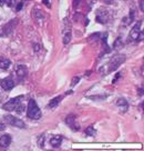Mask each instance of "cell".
Instances as JSON below:
<instances>
[{
    "mask_svg": "<svg viewBox=\"0 0 144 151\" xmlns=\"http://www.w3.org/2000/svg\"><path fill=\"white\" fill-rule=\"evenodd\" d=\"M116 106L121 109L122 112H125L128 110V102H126L125 99H119L116 101Z\"/></svg>",
    "mask_w": 144,
    "mask_h": 151,
    "instance_id": "obj_12",
    "label": "cell"
},
{
    "mask_svg": "<svg viewBox=\"0 0 144 151\" xmlns=\"http://www.w3.org/2000/svg\"><path fill=\"white\" fill-rule=\"evenodd\" d=\"M62 98H63V96H58V97H56V98H53L52 100H50V102H49V104H48V107H49V108H54V107H57V106L59 104V102L62 100Z\"/></svg>",
    "mask_w": 144,
    "mask_h": 151,
    "instance_id": "obj_14",
    "label": "cell"
},
{
    "mask_svg": "<svg viewBox=\"0 0 144 151\" xmlns=\"http://www.w3.org/2000/svg\"><path fill=\"white\" fill-rule=\"evenodd\" d=\"M85 133L88 134V136H95V129H93V127H89L85 129Z\"/></svg>",
    "mask_w": 144,
    "mask_h": 151,
    "instance_id": "obj_16",
    "label": "cell"
},
{
    "mask_svg": "<svg viewBox=\"0 0 144 151\" xmlns=\"http://www.w3.org/2000/svg\"><path fill=\"white\" fill-rule=\"evenodd\" d=\"M17 22H18V19H12L10 22H8V24H6L5 27L2 28L4 33H5V35H9V33L12 32V31H14V26L17 24Z\"/></svg>",
    "mask_w": 144,
    "mask_h": 151,
    "instance_id": "obj_8",
    "label": "cell"
},
{
    "mask_svg": "<svg viewBox=\"0 0 144 151\" xmlns=\"http://www.w3.org/2000/svg\"><path fill=\"white\" fill-rule=\"evenodd\" d=\"M4 119L6 120V122L10 124V126H14V127H17V128H20V129H23V128H26V124L23 122L22 120H20V119L16 118L14 116H11V114H6Z\"/></svg>",
    "mask_w": 144,
    "mask_h": 151,
    "instance_id": "obj_2",
    "label": "cell"
},
{
    "mask_svg": "<svg viewBox=\"0 0 144 151\" xmlns=\"http://www.w3.org/2000/svg\"><path fill=\"white\" fill-rule=\"evenodd\" d=\"M11 65V61L7 58H1L0 59V69H4V70H7L8 68Z\"/></svg>",
    "mask_w": 144,
    "mask_h": 151,
    "instance_id": "obj_13",
    "label": "cell"
},
{
    "mask_svg": "<svg viewBox=\"0 0 144 151\" xmlns=\"http://www.w3.org/2000/svg\"><path fill=\"white\" fill-rule=\"evenodd\" d=\"M16 73L20 79H23L26 76H27V68L26 66H18L16 69Z\"/></svg>",
    "mask_w": 144,
    "mask_h": 151,
    "instance_id": "obj_10",
    "label": "cell"
},
{
    "mask_svg": "<svg viewBox=\"0 0 144 151\" xmlns=\"http://www.w3.org/2000/svg\"><path fill=\"white\" fill-rule=\"evenodd\" d=\"M0 86H1V88H2L4 90L9 91V90H11L14 87V81L11 77H7V78H5V79L1 80Z\"/></svg>",
    "mask_w": 144,
    "mask_h": 151,
    "instance_id": "obj_6",
    "label": "cell"
},
{
    "mask_svg": "<svg viewBox=\"0 0 144 151\" xmlns=\"http://www.w3.org/2000/svg\"><path fill=\"white\" fill-rule=\"evenodd\" d=\"M43 1V4H46V6L48 7V8H50L51 6H50V2H49V0H42Z\"/></svg>",
    "mask_w": 144,
    "mask_h": 151,
    "instance_id": "obj_21",
    "label": "cell"
},
{
    "mask_svg": "<svg viewBox=\"0 0 144 151\" xmlns=\"http://www.w3.org/2000/svg\"><path fill=\"white\" fill-rule=\"evenodd\" d=\"M80 2H81V0H73V8H77L80 5Z\"/></svg>",
    "mask_w": 144,
    "mask_h": 151,
    "instance_id": "obj_20",
    "label": "cell"
},
{
    "mask_svg": "<svg viewBox=\"0 0 144 151\" xmlns=\"http://www.w3.org/2000/svg\"><path fill=\"white\" fill-rule=\"evenodd\" d=\"M113 47L116 48V49H117V48H122V47H123V43H122V40L120 39V38H117V39L115 40V42L113 43Z\"/></svg>",
    "mask_w": 144,
    "mask_h": 151,
    "instance_id": "obj_17",
    "label": "cell"
},
{
    "mask_svg": "<svg viewBox=\"0 0 144 151\" xmlns=\"http://www.w3.org/2000/svg\"><path fill=\"white\" fill-rule=\"evenodd\" d=\"M61 143H62V137H61V136H54L53 138L50 139V145H51L53 148L60 147Z\"/></svg>",
    "mask_w": 144,
    "mask_h": 151,
    "instance_id": "obj_11",
    "label": "cell"
},
{
    "mask_svg": "<svg viewBox=\"0 0 144 151\" xmlns=\"http://www.w3.org/2000/svg\"><path fill=\"white\" fill-rule=\"evenodd\" d=\"M139 94H140V96H143V89H142V88L139 90Z\"/></svg>",
    "mask_w": 144,
    "mask_h": 151,
    "instance_id": "obj_25",
    "label": "cell"
},
{
    "mask_svg": "<svg viewBox=\"0 0 144 151\" xmlns=\"http://www.w3.org/2000/svg\"><path fill=\"white\" fill-rule=\"evenodd\" d=\"M70 41H71V31H70V30L69 31L67 30L64 32V36H63V43H64V45H68Z\"/></svg>",
    "mask_w": 144,
    "mask_h": 151,
    "instance_id": "obj_15",
    "label": "cell"
},
{
    "mask_svg": "<svg viewBox=\"0 0 144 151\" xmlns=\"http://www.w3.org/2000/svg\"><path fill=\"white\" fill-rule=\"evenodd\" d=\"M27 116L30 119L33 120H38V119L41 118V111L38 107L37 102L33 99H31L28 104V111H27Z\"/></svg>",
    "mask_w": 144,
    "mask_h": 151,
    "instance_id": "obj_1",
    "label": "cell"
},
{
    "mask_svg": "<svg viewBox=\"0 0 144 151\" xmlns=\"http://www.w3.org/2000/svg\"><path fill=\"white\" fill-rule=\"evenodd\" d=\"M22 8V2H20V4H18V7H17V10H20Z\"/></svg>",
    "mask_w": 144,
    "mask_h": 151,
    "instance_id": "obj_24",
    "label": "cell"
},
{
    "mask_svg": "<svg viewBox=\"0 0 144 151\" xmlns=\"http://www.w3.org/2000/svg\"><path fill=\"white\" fill-rule=\"evenodd\" d=\"M5 129H6V124L2 122H0V131H1V130H5Z\"/></svg>",
    "mask_w": 144,
    "mask_h": 151,
    "instance_id": "obj_22",
    "label": "cell"
},
{
    "mask_svg": "<svg viewBox=\"0 0 144 151\" xmlns=\"http://www.w3.org/2000/svg\"><path fill=\"white\" fill-rule=\"evenodd\" d=\"M34 48H36V49H34V50H36V51H39V46H38V45H34Z\"/></svg>",
    "mask_w": 144,
    "mask_h": 151,
    "instance_id": "obj_26",
    "label": "cell"
},
{
    "mask_svg": "<svg viewBox=\"0 0 144 151\" xmlns=\"http://www.w3.org/2000/svg\"><path fill=\"white\" fill-rule=\"evenodd\" d=\"M79 80H80V77H75V78H73V80H72V82H71V86H72V87H75V86L79 82Z\"/></svg>",
    "mask_w": 144,
    "mask_h": 151,
    "instance_id": "obj_19",
    "label": "cell"
},
{
    "mask_svg": "<svg viewBox=\"0 0 144 151\" xmlns=\"http://www.w3.org/2000/svg\"><path fill=\"white\" fill-rule=\"evenodd\" d=\"M22 99V96H19V97H16V98H12V99H10L7 104H5L2 106V109H5L7 111H14L17 109L19 104H21L20 102V100Z\"/></svg>",
    "mask_w": 144,
    "mask_h": 151,
    "instance_id": "obj_3",
    "label": "cell"
},
{
    "mask_svg": "<svg viewBox=\"0 0 144 151\" xmlns=\"http://www.w3.org/2000/svg\"><path fill=\"white\" fill-rule=\"evenodd\" d=\"M124 60H125V56H116L114 57L113 59L111 60V62H110V69H109V72H112V71L116 70L117 68H119V66L121 65V63H123L124 62Z\"/></svg>",
    "mask_w": 144,
    "mask_h": 151,
    "instance_id": "obj_4",
    "label": "cell"
},
{
    "mask_svg": "<svg viewBox=\"0 0 144 151\" xmlns=\"http://www.w3.org/2000/svg\"><path fill=\"white\" fill-rule=\"evenodd\" d=\"M140 27H141V22H138V24L132 28L131 33H130V38L132 40L142 41V39H143V32H141V35H140Z\"/></svg>",
    "mask_w": 144,
    "mask_h": 151,
    "instance_id": "obj_5",
    "label": "cell"
},
{
    "mask_svg": "<svg viewBox=\"0 0 144 151\" xmlns=\"http://www.w3.org/2000/svg\"><path fill=\"white\" fill-rule=\"evenodd\" d=\"M11 143V136L10 134H4L0 137V147L1 148H8Z\"/></svg>",
    "mask_w": 144,
    "mask_h": 151,
    "instance_id": "obj_9",
    "label": "cell"
},
{
    "mask_svg": "<svg viewBox=\"0 0 144 151\" xmlns=\"http://www.w3.org/2000/svg\"><path fill=\"white\" fill-rule=\"evenodd\" d=\"M5 2L8 5V7H14L16 5V0H5Z\"/></svg>",
    "mask_w": 144,
    "mask_h": 151,
    "instance_id": "obj_18",
    "label": "cell"
},
{
    "mask_svg": "<svg viewBox=\"0 0 144 151\" xmlns=\"http://www.w3.org/2000/svg\"><path fill=\"white\" fill-rule=\"evenodd\" d=\"M140 9H141V11H143V0L140 1Z\"/></svg>",
    "mask_w": 144,
    "mask_h": 151,
    "instance_id": "obj_23",
    "label": "cell"
},
{
    "mask_svg": "<svg viewBox=\"0 0 144 151\" xmlns=\"http://www.w3.org/2000/svg\"><path fill=\"white\" fill-rule=\"evenodd\" d=\"M77 117H75V114H70V116H68L67 117V119H65V123L69 126L73 131H79L80 130V127L79 126H77L75 124V122H77Z\"/></svg>",
    "mask_w": 144,
    "mask_h": 151,
    "instance_id": "obj_7",
    "label": "cell"
}]
</instances>
